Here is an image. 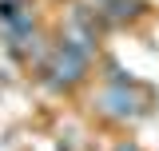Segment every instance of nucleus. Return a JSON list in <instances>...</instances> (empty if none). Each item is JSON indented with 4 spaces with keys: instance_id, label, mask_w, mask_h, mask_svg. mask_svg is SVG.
I'll return each instance as SVG.
<instances>
[{
    "instance_id": "obj_1",
    "label": "nucleus",
    "mask_w": 159,
    "mask_h": 151,
    "mask_svg": "<svg viewBox=\"0 0 159 151\" xmlns=\"http://www.w3.org/2000/svg\"><path fill=\"white\" fill-rule=\"evenodd\" d=\"M88 56H92V52H84L80 44L60 40L56 48H52V56H48V64H44V72H48V80H52L56 88L76 84L80 76H84V68H88Z\"/></svg>"
},
{
    "instance_id": "obj_2",
    "label": "nucleus",
    "mask_w": 159,
    "mask_h": 151,
    "mask_svg": "<svg viewBox=\"0 0 159 151\" xmlns=\"http://www.w3.org/2000/svg\"><path fill=\"white\" fill-rule=\"evenodd\" d=\"M99 108H103L107 115H116V119H135L139 115V103L127 95V84H123V88H119V84L107 88V92L99 95Z\"/></svg>"
},
{
    "instance_id": "obj_3",
    "label": "nucleus",
    "mask_w": 159,
    "mask_h": 151,
    "mask_svg": "<svg viewBox=\"0 0 159 151\" xmlns=\"http://www.w3.org/2000/svg\"><path fill=\"white\" fill-rule=\"evenodd\" d=\"M139 8H143V0H103V4H99V12H103L107 20H116V24L139 16Z\"/></svg>"
},
{
    "instance_id": "obj_4",
    "label": "nucleus",
    "mask_w": 159,
    "mask_h": 151,
    "mask_svg": "<svg viewBox=\"0 0 159 151\" xmlns=\"http://www.w3.org/2000/svg\"><path fill=\"white\" fill-rule=\"evenodd\" d=\"M119 151H135V147H119Z\"/></svg>"
}]
</instances>
